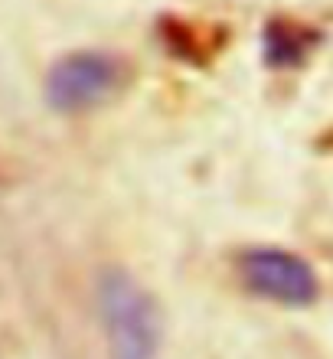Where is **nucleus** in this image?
Returning <instances> with one entry per match:
<instances>
[{
  "instance_id": "f257e3e1",
  "label": "nucleus",
  "mask_w": 333,
  "mask_h": 359,
  "mask_svg": "<svg viewBox=\"0 0 333 359\" xmlns=\"http://www.w3.org/2000/svg\"><path fill=\"white\" fill-rule=\"evenodd\" d=\"M98 313L111 359H154L161 346V313L141 284L121 268H105L95 284Z\"/></svg>"
},
{
  "instance_id": "f03ea898",
  "label": "nucleus",
  "mask_w": 333,
  "mask_h": 359,
  "mask_svg": "<svg viewBox=\"0 0 333 359\" xmlns=\"http://www.w3.org/2000/svg\"><path fill=\"white\" fill-rule=\"evenodd\" d=\"M121 86V62L111 53L79 49L56 59L46 72V102L56 111H88Z\"/></svg>"
},
{
  "instance_id": "7ed1b4c3",
  "label": "nucleus",
  "mask_w": 333,
  "mask_h": 359,
  "mask_svg": "<svg viewBox=\"0 0 333 359\" xmlns=\"http://www.w3.org/2000/svg\"><path fill=\"white\" fill-rule=\"evenodd\" d=\"M238 274L248 284V291H255L258 297H268L275 304H285V307H307L320 294L314 268L287 248H248L238 258Z\"/></svg>"
},
{
  "instance_id": "20e7f679",
  "label": "nucleus",
  "mask_w": 333,
  "mask_h": 359,
  "mask_svg": "<svg viewBox=\"0 0 333 359\" xmlns=\"http://www.w3.org/2000/svg\"><path fill=\"white\" fill-rule=\"evenodd\" d=\"M304 49H307V39L301 29L287 27V23H275L268 29V59L275 66H294L304 59Z\"/></svg>"
}]
</instances>
